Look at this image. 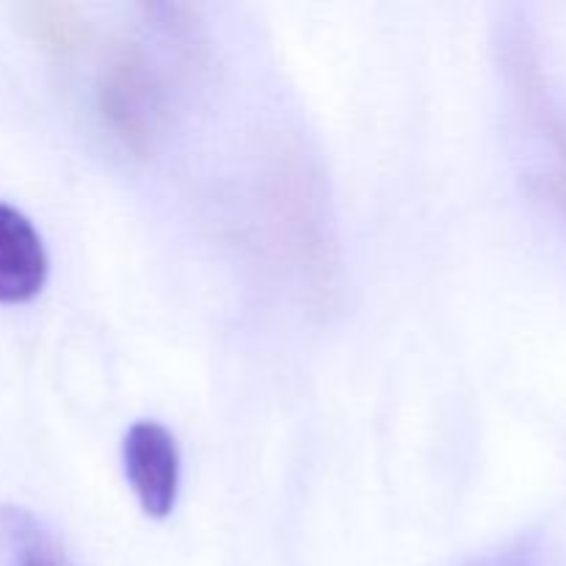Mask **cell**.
Wrapping results in <instances>:
<instances>
[{"label": "cell", "instance_id": "1", "mask_svg": "<svg viewBox=\"0 0 566 566\" xmlns=\"http://www.w3.org/2000/svg\"><path fill=\"white\" fill-rule=\"evenodd\" d=\"M122 459L144 514L153 520L169 517L180 492V451L175 437L155 420H138L127 429Z\"/></svg>", "mask_w": 566, "mask_h": 566}, {"label": "cell", "instance_id": "2", "mask_svg": "<svg viewBox=\"0 0 566 566\" xmlns=\"http://www.w3.org/2000/svg\"><path fill=\"white\" fill-rule=\"evenodd\" d=\"M48 282V252L20 210L0 202V304H25Z\"/></svg>", "mask_w": 566, "mask_h": 566}, {"label": "cell", "instance_id": "3", "mask_svg": "<svg viewBox=\"0 0 566 566\" xmlns=\"http://www.w3.org/2000/svg\"><path fill=\"white\" fill-rule=\"evenodd\" d=\"M99 103H103L108 125L122 138H127L130 144H142L149 136L155 103H158V92H155L147 64L133 55L116 61L99 88Z\"/></svg>", "mask_w": 566, "mask_h": 566}, {"label": "cell", "instance_id": "4", "mask_svg": "<svg viewBox=\"0 0 566 566\" xmlns=\"http://www.w3.org/2000/svg\"><path fill=\"white\" fill-rule=\"evenodd\" d=\"M0 547L6 566H70L53 534L20 506L0 509Z\"/></svg>", "mask_w": 566, "mask_h": 566}, {"label": "cell", "instance_id": "5", "mask_svg": "<svg viewBox=\"0 0 566 566\" xmlns=\"http://www.w3.org/2000/svg\"><path fill=\"white\" fill-rule=\"evenodd\" d=\"M31 28L44 48L59 50V53L72 50L81 39V22L64 6H33Z\"/></svg>", "mask_w": 566, "mask_h": 566}, {"label": "cell", "instance_id": "6", "mask_svg": "<svg viewBox=\"0 0 566 566\" xmlns=\"http://www.w3.org/2000/svg\"><path fill=\"white\" fill-rule=\"evenodd\" d=\"M473 566H536V562L534 556H531V551H523V547H520V551L503 553V556L486 558V562Z\"/></svg>", "mask_w": 566, "mask_h": 566}]
</instances>
